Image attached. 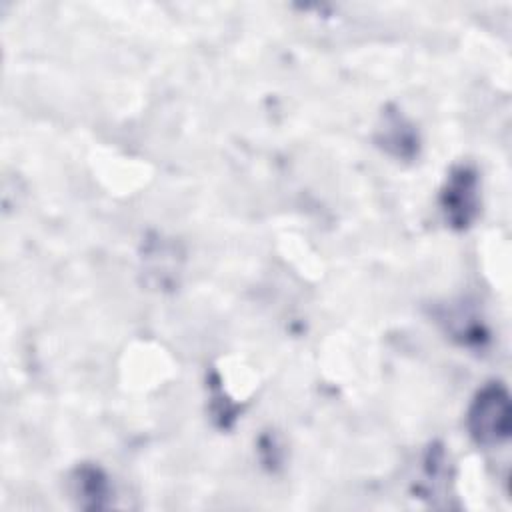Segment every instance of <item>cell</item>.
<instances>
[{
  "label": "cell",
  "instance_id": "1",
  "mask_svg": "<svg viewBox=\"0 0 512 512\" xmlns=\"http://www.w3.org/2000/svg\"><path fill=\"white\" fill-rule=\"evenodd\" d=\"M466 426L472 440L480 446L504 444L512 430V406L506 386L490 382L480 388L468 408Z\"/></svg>",
  "mask_w": 512,
  "mask_h": 512
},
{
  "label": "cell",
  "instance_id": "3",
  "mask_svg": "<svg viewBox=\"0 0 512 512\" xmlns=\"http://www.w3.org/2000/svg\"><path fill=\"white\" fill-rule=\"evenodd\" d=\"M72 496L82 508H104L110 498L108 478L100 468L80 466L72 474Z\"/></svg>",
  "mask_w": 512,
  "mask_h": 512
},
{
  "label": "cell",
  "instance_id": "2",
  "mask_svg": "<svg viewBox=\"0 0 512 512\" xmlns=\"http://www.w3.org/2000/svg\"><path fill=\"white\" fill-rule=\"evenodd\" d=\"M478 192V174L472 168L458 166L450 172L440 204L444 218L452 228L462 230L474 222L478 214Z\"/></svg>",
  "mask_w": 512,
  "mask_h": 512
}]
</instances>
